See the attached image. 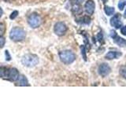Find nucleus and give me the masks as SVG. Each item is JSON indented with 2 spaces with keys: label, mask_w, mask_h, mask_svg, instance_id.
<instances>
[{
  "label": "nucleus",
  "mask_w": 126,
  "mask_h": 118,
  "mask_svg": "<svg viewBox=\"0 0 126 118\" xmlns=\"http://www.w3.org/2000/svg\"><path fill=\"white\" fill-rule=\"evenodd\" d=\"M39 59L36 54H27L24 55L21 58V63L24 66L28 68H32L39 64Z\"/></svg>",
  "instance_id": "1"
},
{
  "label": "nucleus",
  "mask_w": 126,
  "mask_h": 118,
  "mask_svg": "<svg viewBox=\"0 0 126 118\" xmlns=\"http://www.w3.org/2000/svg\"><path fill=\"white\" fill-rule=\"evenodd\" d=\"M26 37V32L21 28L14 27L11 29L10 32V38L14 42L23 41Z\"/></svg>",
  "instance_id": "2"
},
{
  "label": "nucleus",
  "mask_w": 126,
  "mask_h": 118,
  "mask_svg": "<svg viewBox=\"0 0 126 118\" xmlns=\"http://www.w3.org/2000/svg\"><path fill=\"white\" fill-rule=\"evenodd\" d=\"M59 58L64 64L69 65L75 61L76 56L71 50H62L59 52Z\"/></svg>",
  "instance_id": "3"
},
{
  "label": "nucleus",
  "mask_w": 126,
  "mask_h": 118,
  "mask_svg": "<svg viewBox=\"0 0 126 118\" xmlns=\"http://www.w3.org/2000/svg\"><path fill=\"white\" fill-rule=\"evenodd\" d=\"M41 22L42 21L40 16L35 13L30 14L29 17H28V23L32 29H36V28L39 27V25H41Z\"/></svg>",
  "instance_id": "4"
},
{
  "label": "nucleus",
  "mask_w": 126,
  "mask_h": 118,
  "mask_svg": "<svg viewBox=\"0 0 126 118\" xmlns=\"http://www.w3.org/2000/svg\"><path fill=\"white\" fill-rule=\"evenodd\" d=\"M54 31L55 34L57 35H59V36L64 35L67 31V27L65 25V24L63 22L56 23L54 27Z\"/></svg>",
  "instance_id": "5"
},
{
  "label": "nucleus",
  "mask_w": 126,
  "mask_h": 118,
  "mask_svg": "<svg viewBox=\"0 0 126 118\" xmlns=\"http://www.w3.org/2000/svg\"><path fill=\"white\" fill-rule=\"evenodd\" d=\"M20 76V74L18 70L16 68H10L9 69V71H8V74L6 80L11 81V82H14L18 80V78Z\"/></svg>",
  "instance_id": "6"
},
{
  "label": "nucleus",
  "mask_w": 126,
  "mask_h": 118,
  "mask_svg": "<svg viewBox=\"0 0 126 118\" xmlns=\"http://www.w3.org/2000/svg\"><path fill=\"white\" fill-rule=\"evenodd\" d=\"M98 73L102 77H105L106 76H108V75L111 72V69H110V67L109 66L108 64H106V63H102L99 65L98 67Z\"/></svg>",
  "instance_id": "7"
},
{
  "label": "nucleus",
  "mask_w": 126,
  "mask_h": 118,
  "mask_svg": "<svg viewBox=\"0 0 126 118\" xmlns=\"http://www.w3.org/2000/svg\"><path fill=\"white\" fill-rule=\"evenodd\" d=\"M120 17L121 15L119 14H117L116 15H114L111 18V20H110V25L115 28V29H120L122 26V23L120 20Z\"/></svg>",
  "instance_id": "8"
},
{
  "label": "nucleus",
  "mask_w": 126,
  "mask_h": 118,
  "mask_svg": "<svg viewBox=\"0 0 126 118\" xmlns=\"http://www.w3.org/2000/svg\"><path fill=\"white\" fill-rule=\"evenodd\" d=\"M94 7H95V5H94V2L93 0H88L84 5L85 11L88 14H92L94 13Z\"/></svg>",
  "instance_id": "9"
},
{
  "label": "nucleus",
  "mask_w": 126,
  "mask_h": 118,
  "mask_svg": "<svg viewBox=\"0 0 126 118\" xmlns=\"http://www.w3.org/2000/svg\"><path fill=\"white\" fill-rule=\"evenodd\" d=\"M121 56V52H117V51H110L106 55V58L109 59V60H111V59H115L118 58L119 57Z\"/></svg>",
  "instance_id": "10"
},
{
  "label": "nucleus",
  "mask_w": 126,
  "mask_h": 118,
  "mask_svg": "<svg viewBox=\"0 0 126 118\" xmlns=\"http://www.w3.org/2000/svg\"><path fill=\"white\" fill-rule=\"evenodd\" d=\"M8 71H9V68H7L6 66H0V78L2 79H6Z\"/></svg>",
  "instance_id": "11"
},
{
  "label": "nucleus",
  "mask_w": 126,
  "mask_h": 118,
  "mask_svg": "<svg viewBox=\"0 0 126 118\" xmlns=\"http://www.w3.org/2000/svg\"><path fill=\"white\" fill-rule=\"evenodd\" d=\"M18 85L19 86H29V81H28L27 78L24 76V75H21L18 78Z\"/></svg>",
  "instance_id": "12"
},
{
  "label": "nucleus",
  "mask_w": 126,
  "mask_h": 118,
  "mask_svg": "<svg viewBox=\"0 0 126 118\" xmlns=\"http://www.w3.org/2000/svg\"><path fill=\"white\" fill-rule=\"evenodd\" d=\"M113 39H114V42H115V43H117L118 46H124L126 44V40H125V39L119 37L118 35H117V36L115 38H113Z\"/></svg>",
  "instance_id": "13"
},
{
  "label": "nucleus",
  "mask_w": 126,
  "mask_h": 118,
  "mask_svg": "<svg viewBox=\"0 0 126 118\" xmlns=\"http://www.w3.org/2000/svg\"><path fill=\"white\" fill-rule=\"evenodd\" d=\"M104 10H105L106 14L107 16H111L114 14V12H115V10H114L113 7H110L107 6H104Z\"/></svg>",
  "instance_id": "14"
},
{
  "label": "nucleus",
  "mask_w": 126,
  "mask_h": 118,
  "mask_svg": "<svg viewBox=\"0 0 126 118\" xmlns=\"http://www.w3.org/2000/svg\"><path fill=\"white\" fill-rule=\"evenodd\" d=\"M80 23L85 24V25H89L91 23V19L88 16H84V17H83L82 18L80 19Z\"/></svg>",
  "instance_id": "15"
},
{
  "label": "nucleus",
  "mask_w": 126,
  "mask_h": 118,
  "mask_svg": "<svg viewBox=\"0 0 126 118\" xmlns=\"http://www.w3.org/2000/svg\"><path fill=\"white\" fill-rule=\"evenodd\" d=\"M125 6H126V0H120V2H118V8H119V10H123Z\"/></svg>",
  "instance_id": "16"
},
{
  "label": "nucleus",
  "mask_w": 126,
  "mask_h": 118,
  "mask_svg": "<svg viewBox=\"0 0 126 118\" xmlns=\"http://www.w3.org/2000/svg\"><path fill=\"white\" fill-rule=\"evenodd\" d=\"M5 31H6L5 25H4V23L0 22V36H2V35L5 33Z\"/></svg>",
  "instance_id": "17"
},
{
  "label": "nucleus",
  "mask_w": 126,
  "mask_h": 118,
  "mask_svg": "<svg viewBox=\"0 0 126 118\" xmlns=\"http://www.w3.org/2000/svg\"><path fill=\"white\" fill-rule=\"evenodd\" d=\"M120 74L122 77L126 79V66H122L120 69Z\"/></svg>",
  "instance_id": "18"
},
{
  "label": "nucleus",
  "mask_w": 126,
  "mask_h": 118,
  "mask_svg": "<svg viewBox=\"0 0 126 118\" xmlns=\"http://www.w3.org/2000/svg\"><path fill=\"white\" fill-rule=\"evenodd\" d=\"M18 16V11L17 10H14V12H12V14H10V18L11 20H14L16 17H17Z\"/></svg>",
  "instance_id": "19"
},
{
  "label": "nucleus",
  "mask_w": 126,
  "mask_h": 118,
  "mask_svg": "<svg viewBox=\"0 0 126 118\" xmlns=\"http://www.w3.org/2000/svg\"><path fill=\"white\" fill-rule=\"evenodd\" d=\"M81 49V52H82V55H83V58H84V61H87V56H86V49L84 46H82L80 47Z\"/></svg>",
  "instance_id": "20"
},
{
  "label": "nucleus",
  "mask_w": 126,
  "mask_h": 118,
  "mask_svg": "<svg viewBox=\"0 0 126 118\" xmlns=\"http://www.w3.org/2000/svg\"><path fill=\"white\" fill-rule=\"evenodd\" d=\"M5 43H6L5 38L2 36H0V48H2L4 45H5Z\"/></svg>",
  "instance_id": "21"
},
{
  "label": "nucleus",
  "mask_w": 126,
  "mask_h": 118,
  "mask_svg": "<svg viewBox=\"0 0 126 118\" xmlns=\"http://www.w3.org/2000/svg\"><path fill=\"white\" fill-rule=\"evenodd\" d=\"M5 54H6V61H10L11 60V56L9 53V51L8 50H6L5 51Z\"/></svg>",
  "instance_id": "22"
},
{
  "label": "nucleus",
  "mask_w": 126,
  "mask_h": 118,
  "mask_svg": "<svg viewBox=\"0 0 126 118\" xmlns=\"http://www.w3.org/2000/svg\"><path fill=\"white\" fill-rule=\"evenodd\" d=\"M121 32L122 35H126V25L123 26L121 29Z\"/></svg>",
  "instance_id": "23"
},
{
  "label": "nucleus",
  "mask_w": 126,
  "mask_h": 118,
  "mask_svg": "<svg viewBox=\"0 0 126 118\" xmlns=\"http://www.w3.org/2000/svg\"><path fill=\"white\" fill-rule=\"evenodd\" d=\"M117 33H116V31H114V30H113V31H111V32H110V36H111L113 39V38H115L116 36H117Z\"/></svg>",
  "instance_id": "24"
},
{
  "label": "nucleus",
  "mask_w": 126,
  "mask_h": 118,
  "mask_svg": "<svg viewBox=\"0 0 126 118\" xmlns=\"http://www.w3.org/2000/svg\"><path fill=\"white\" fill-rule=\"evenodd\" d=\"M2 14H3V10H2V9L1 7H0V17H2Z\"/></svg>",
  "instance_id": "25"
},
{
  "label": "nucleus",
  "mask_w": 126,
  "mask_h": 118,
  "mask_svg": "<svg viewBox=\"0 0 126 118\" xmlns=\"http://www.w3.org/2000/svg\"><path fill=\"white\" fill-rule=\"evenodd\" d=\"M77 3H81L82 2H84V0H74Z\"/></svg>",
  "instance_id": "26"
},
{
  "label": "nucleus",
  "mask_w": 126,
  "mask_h": 118,
  "mask_svg": "<svg viewBox=\"0 0 126 118\" xmlns=\"http://www.w3.org/2000/svg\"><path fill=\"white\" fill-rule=\"evenodd\" d=\"M124 17H125V18H126V10H125V14H124Z\"/></svg>",
  "instance_id": "27"
}]
</instances>
